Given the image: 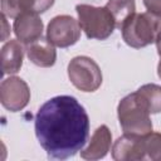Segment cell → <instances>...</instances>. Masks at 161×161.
Wrapping results in <instances>:
<instances>
[{
  "label": "cell",
  "mask_w": 161,
  "mask_h": 161,
  "mask_svg": "<svg viewBox=\"0 0 161 161\" xmlns=\"http://www.w3.org/2000/svg\"><path fill=\"white\" fill-rule=\"evenodd\" d=\"M35 135L49 158L67 160L83 150L89 136V117L72 96L47 101L35 114Z\"/></svg>",
  "instance_id": "cell-1"
},
{
  "label": "cell",
  "mask_w": 161,
  "mask_h": 161,
  "mask_svg": "<svg viewBox=\"0 0 161 161\" xmlns=\"http://www.w3.org/2000/svg\"><path fill=\"white\" fill-rule=\"evenodd\" d=\"M125 43L135 49H140L155 43L161 29V15L151 11L131 15L119 28Z\"/></svg>",
  "instance_id": "cell-2"
},
{
  "label": "cell",
  "mask_w": 161,
  "mask_h": 161,
  "mask_svg": "<svg viewBox=\"0 0 161 161\" xmlns=\"http://www.w3.org/2000/svg\"><path fill=\"white\" fill-rule=\"evenodd\" d=\"M118 121L123 133L146 136L152 132L150 112L136 92L123 97L117 107Z\"/></svg>",
  "instance_id": "cell-3"
},
{
  "label": "cell",
  "mask_w": 161,
  "mask_h": 161,
  "mask_svg": "<svg viewBox=\"0 0 161 161\" xmlns=\"http://www.w3.org/2000/svg\"><path fill=\"white\" fill-rule=\"evenodd\" d=\"M78 23L88 39L104 40L114 30L116 21L106 6L78 4L75 6Z\"/></svg>",
  "instance_id": "cell-4"
},
{
  "label": "cell",
  "mask_w": 161,
  "mask_h": 161,
  "mask_svg": "<svg viewBox=\"0 0 161 161\" xmlns=\"http://www.w3.org/2000/svg\"><path fill=\"white\" fill-rule=\"evenodd\" d=\"M68 77L72 84L82 92H94L102 84V72L89 57H74L68 64Z\"/></svg>",
  "instance_id": "cell-5"
},
{
  "label": "cell",
  "mask_w": 161,
  "mask_h": 161,
  "mask_svg": "<svg viewBox=\"0 0 161 161\" xmlns=\"http://www.w3.org/2000/svg\"><path fill=\"white\" fill-rule=\"evenodd\" d=\"M48 40L59 48H68L80 38V25L70 15H58L47 26Z\"/></svg>",
  "instance_id": "cell-6"
},
{
  "label": "cell",
  "mask_w": 161,
  "mask_h": 161,
  "mask_svg": "<svg viewBox=\"0 0 161 161\" xmlns=\"http://www.w3.org/2000/svg\"><path fill=\"white\" fill-rule=\"evenodd\" d=\"M30 101V89L25 80L19 77H9L1 82L0 102L10 112H18L26 107Z\"/></svg>",
  "instance_id": "cell-7"
},
{
  "label": "cell",
  "mask_w": 161,
  "mask_h": 161,
  "mask_svg": "<svg viewBox=\"0 0 161 161\" xmlns=\"http://www.w3.org/2000/svg\"><path fill=\"white\" fill-rule=\"evenodd\" d=\"M112 157L116 161H141L146 160L142 136L126 135L118 137L112 147Z\"/></svg>",
  "instance_id": "cell-8"
},
{
  "label": "cell",
  "mask_w": 161,
  "mask_h": 161,
  "mask_svg": "<svg viewBox=\"0 0 161 161\" xmlns=\"http://www.w3.org/2000/svg\"><path fill=\"white\" fill-rule=\"evenodd\" d=\"M43 28V21L35 13H24L14 21V33L23 44H30L42 38Z\"/></svg>",
  "instance_id": "cell-9"
},
{
  "label": "cell",
  "mask_w": 161,
  "mask_h": 161,
  "mask_svg": "<svg viewBox=\"0 0 161 161\" xmlns=\"http://www.w3.org/2000/svg\"><path fill=\"white\" fill-rule=\"evenodd\" d=\"M112 133L106 125H101L91 137L89 145L80 150V157L84 160H99L103 158L111 150Z\"/></svg>",
  "instance_id": "cell-10"
},
{
  "label": "cell",
  "mask_w": 161,
  "mask_h": 161,
  "mask_svg": "<svg viewBox=\"0 0 161 161\" xmlns=\"http://www.w3.org/2000/svg\"><path fill=\"white\" fill-rule=\"evenodd\" d=\"M55 45H53L48 38H39L38 40L28 44L26 47V55L29 60L42 68L53 67L57 60V52Z\"/></svg>",
  "instance_id": "cell-11"
},
{
  "label": "cell",
  "mask_w": 161,
  "mask_h": 161,
  "mask_svg": "<svg viewBox=\"0 0 161 161\" xmlns=\"http://www.w3.org/2000/svg\"><path fill=\"white\" fill-rule=\"evenodd\" d=\"M24 49L19 40L10 39L1 48V65L4 74L18 73L23 65Z\"/></svg>",
  "instance_id": "cell-12"
},
{
  "label": "cell",
  "mask_w": 161,
  "mask_h": 161,
  "mask_svg": "<svg viewBox=\"0 0 161 161\" xmlns=\"http://www.w3.org/2000/svg\"><path fill=\"white\" fill-rule=\"evenodd\" d=\"M136 93L151 114L161 112V86L155 83L143 84L136 91Z\"/></svg>",
  "instance_id": "cell-13"
},
{
  "label": "cell",
  "mask_w": 161,
  "mask_h": 161,
  "mask_svg": "<svg viewBox=\"0 0 161 161\" xmlns=\"http://www.w3.org/2000/svg\"><path fill=\"white\" fill-rule=\"evenodd\" d=\"M106 8L112 14L117 28H121L122 24L136 13L135 0H108Z\"/></svg>",
  "instance_id": "cell-14"
},
{
  "label": "cell",
  "mask_w": 161,
  "mask_h": 161,
  "mask_svg": "<svg viewBox=\"0 0 161 161\" xmlns=\"http://www.w3.org/2000/svg\"><path fill=\"white\" fill-rule=\"evenodd\" d=\"M143 151L146 160L161 161V133L151 132L146 136H142Z\"/></svg>",
  "instance_id": "cell-15"
},
{
  "label": "cell",
  "mask_w": 161,
  "mask_h": 161,
  "mask_svg": "<svg viewBox=\"0 0 161 161\" xmlns=\"http://www.w3.org/2000/svg\"><path fill=\"white\" fill-rule=\"evenodd\" d=\"M1 13L11 19H16L24 13H31L29 0H1Z\"/></svg>",
  "instance_id": "cell-16"
},
{
  "label": "cell",
  "mask_w": 161,
  "mask_h": 161,
  "mask_svg": "<svg viewBox=\"0 0 161 161\" xmlns=\"http://www.w3.org/2000/svg\"><path fill=\"white\" fill-rule=\"evenodd\" d=\"M29 1H30V10L31 13L35 14L45 13L55 3V0H29Z\"/></svg>",
  "instance_id": "cell-17"
},
{
  "label": "cell",
  "mask_w": 161,
  "mask_h": 161,
  "mask_svg": "<svg viewBox=\"0 0 161 161\" xmlns=\"http://www.w3.org/2000/svg\"><path fill=\"white\" fill-rule=\"evenodd\" d=\"M143 5L146 6L147 11L161 15V0H143Z\"/></svg>",
  "instance_id": "cell-18"
},
{
  "label": "cell",
  "mask_w": 161,
  "mask_h": 161,
  "mask_svg": "<svg viewBox=\"0 0 161 161\" xmlns=\"http://www.w3.org/2000/svg\"><path fill=\"white\" fill-rule=\"evenodd\" d=\"M1 20H3V26H4V33H3V40H5L6 39V36H8V34L10 33V28L8 29V26H6V16L1 13Z\"/></svg>",
  "instance_id": "cell-19"
},
{
  "label": "cell",
  "mask_w": 161,
  "mask_h": 161,
  "mask_svg": "<svg viewBox=\"0 0 161 161\" xmlns=\"http://www.w3.org/2000/svg\"><path fill=\"white\" fill-rule=\"evenodd\" d=\"M155 43H156L157 53H158V55L161 57V29H160V31H158V34H157V36H156V40H155Z\"/></svg>",
  "instance_id": "cell-20"
},
{
  "label": "cell",
  "mask_w": 161,
  "mask_h": 161,
  "mask_svg": "<svg viewBox=\"0 0 161 161\" xmlns=\"http://www.w3.org/2000/svg\"><path fill=\"white\" fill-rule=\"evenodd\" d=\"M157 74H158V77L161 79V60L158 62V65H157Z\"/></svg>",
  "instance_id": "cell-21"
}]
</instances>
